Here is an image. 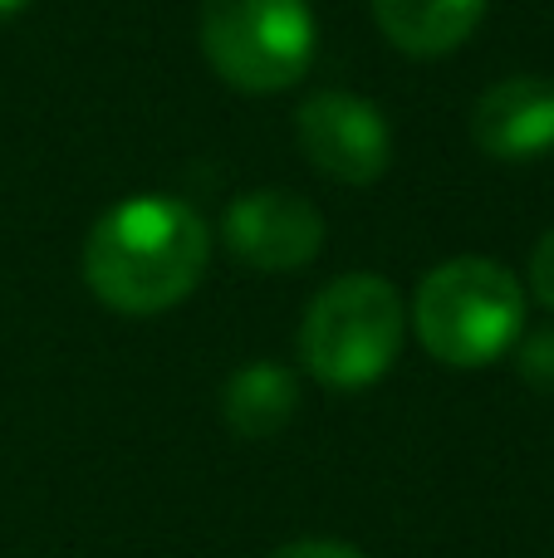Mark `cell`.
<instances>
[{
    "label": "cell",
    "instance_id": "obj_3",
    "mask_svg": "<svg viewBox=\"0 0 554 558\" xmlns=\"http://www.w3.org/2000/svg\"><path fill=\"white\" fill-rule=\"evenodd\" d=\"M408 308L383 275H339L310 299L300 324V357L324 387H373L402 353Z\"/></svg>",
    "mask_w": 554,
    "mask_h": 558
},
{
    "label": "cell",
    "instance_id": "obj_9",
    "mask_svg": "<svg viewBox=\"0 0 554 558\" xmlns=\"http://www.w3.org/2000/svg\"><path fill=\"white\" fill-rule=\"evenodd\" d=\"M300 412V377L280 363H251L241 373H231L221 392V416L236 436L245 441H265L280 436Z\"/></svg>",
    "mask_w": 554,
    "mask_h": 558
},
{
    "label": "cell",
    "instance_id": "obj_10",
    "mask_svg": "<svg viewBox=\"0 0 554 558\" xmlns=\"http://www.w3.org/2000/svg\"><path fill=\"white\" fill-rule=\"evenodd\" d=\"M516 367H520V377H526L535 392L554 397V328H540V333H530L526 343H520Z\"/></svg>",
    "mask_w": 554,
    "mask_h": 558
},
{
    "label": "cell",
    "instance_id": "obj_2",
    "mask_svg": "<svg viewBox=\"0 0 554 558\" xmlns=\"http://www.w3.org/2000/svg\"><path fill=\"white\" fill-rule=\"evenodd\" d=\"M412 328L437 363L491 367L526 333V289L501 260L457 255L422 275Z\"/></svg>",
    "mask_w": 554,
    "mask_h": 558
},
{
    "label": "cell",
    "instance_id": "obj_7",
    "mask_svg": "<svg viewBox=\"0 0 554 558\" xmlns=\"http://www.w3.org/2000/svg\"><path fill=\"white\" fill-rule=\"evenodd\" d=\"M471 137L496 162H535L554 153V78L516 74L491 84L471 108Z\"/></svg>",
    "mask_w": 554,
    "mask_h": 558
},
{
    "label": "cell",
    "instance_id": "obj_12",
    "mask_svg": "<svg viewBox=\"0 0 554 558\" xmlns=\"http://www.w3.org/2000/svg\"><path fill=\"white\" fill-rule=\"evenodd\" d=\"M270 558H363V549H353L344 539H294L285 549H275Z\"/></svg>",
    "mask_w": 554,
    "mask_h": 558
},
{
    "label": "cell",
    "instance_id": "obj_4",
    "mask_svg": "<svg viewBox=\"0 0 554 558\" xmlns=\"http://www.w3.org/2000/svg\"><path fill=\"white\" fill-rule=\"evenodd\" d=\"M196 35L206 64L241 94H280L300 84L320 49L310 0H202Z\"/></svg>",
    "mask_w": 554,
    "mask_h": 558
},
{
    "label": "cell",
    "instance_id": "obj_11",
    "mask_svg": "<svg viewBox=\"0 0 554 558\" xmlns=\"http://www.w3.org/2000/svg\"><path fill=\"white\" fill-rule=\"evenodd\" d=\"M530 289H535V299L554 314V226L540 235L535 255H530Z\"/></svg>",
    "mask_w": 554,
    "mask_h": 558
},
{
    "label": "cell",
    "instance_id": "obj_13",
    "mask_svg": "<svg viewBox=\"0 0 554 558\" xmlns=\"http://www.w3.org/2000/svg\"><path fill=\"white\" fill-rule=\"evenodd\" d=\"M29 0H0V20H10V15H20Z\"/></svg>",
    "mask_w": 554,
    "mask_h": 558
},
{
    "label": "cell",
    "instance_id": "obj_8",
    "mask_svg": "<svg viewBox=\"0 0 554 558\" xmlns=\"http://www.w3.org/2000/svg\"><path fill=\"white\" fill-rule=\"evenodd\" d=\"M486 15V0H373V20L412 59L451 54L471 39Z\"/></svg>",
    "mask_w": 554,
    "mask_h": 558
},
{
    "label": "cell",
    "instance_id": "obj_1",
    "mask_svg": "<svg viewBox=\"0 0 554 558\" xmlns=\"http://www.w3.org/2000/svg\"><path fill=\"white\" fill-rule=\"evenodd\" d=\"M212 231L182 196L137 192L108 206L84 241V279L113 314L153 318L177 308L206 275Z\"/></svg>",
    "mask_w": 554,
    "mask_h": 558
},
{
    "label": "cell",
    "instance_id": "obj_5",
    "mask_svg": "<svg viewBox=\"0 0 554 558\" xmlns=\"http://www.w3.org/2000/svg\"><path fill=\"white\" fill-rule=\"evenodd\" d=\"M294 133L314 172H324L329 182L369 186L393 167V128L383 108L344 88L304 98L294 113Z\"/></svg>",
    "mask_w": 554,
    "mask_h": 558
},
{
    "label": "cell",
    "instance_id": "obj_6",
    "mask_svg": "<svg viewBox=\"0 0 554 558\" xmlns=\"http://www.w3.org/2000/svg\"><path fill=\"white\" fill-rule=\"evenodd\" d=\"M226 251L261 275L304 270L324 251V216L310 196L285 192V186H255L226 206L221 221Z\"/></svg>",
    "mask_w": 554,
    "mask_h": 558
}]
</instances>
